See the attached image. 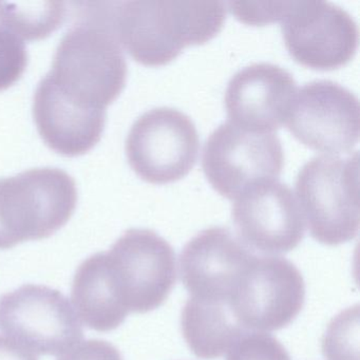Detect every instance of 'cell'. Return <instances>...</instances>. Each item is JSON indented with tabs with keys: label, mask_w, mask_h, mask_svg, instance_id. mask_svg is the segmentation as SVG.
<instances>
[{
	"label": "cell",
	"mask_w": 360,
	"mask_h": 360,
	"mask_svg": "<svg viewBox=\"0 0 360 360\" xmlns=\"http://www.w3.org/2000/svg\"><path fill=\"white\" fill-rule=\"evenodd\" d=\"M27 65L28 52L24 41L0 26V91L16 83Z\"/></svg>",
	"instance_id": "ffe728a7"
},
{
	"label": "cell",
	"mask_w": 360,
	"mask_h": 360,
	"mask_svg": "<svg viewBox=\"0 0 360 360\" xmlns=\"http://www.w3.org/2000/svg\"><path fill=\"white\" fill-rule=\"evenodd\" d=\"M285 125L309 148L326 155L349 153L359 139V101L340 84L309 82L297 89Z\"/></svg>",
	"instance_id": "30bf717a"
},
{
	"label": "cell",
	"mask_w": 360,
	"mask_h": 360,
	"mask_svg": "<svg viewBox=\"0 0 360 360\" xmlns=\"http://www.w3.org/2000/svg\"><path fill=\"white\" fill-rule=\"evenodd\" d=\"M77 198V182L60 168L0 178V250L54 235L70 220Z\"/></svg>",
	"instance_id": "277c9868"
},
{
	"label": "cell",
	"mask_w": 360,
	"mask_h": 360,
	"mask_svg": "<svg viewBox=\"0 0 360 360\" xmlns=\"http://www.w3.org/2000/svg\"><path fill=\"white\" fill-rule=\"evenodd\" d=\"M223 1L131 0L108 3V24L122 49L145 66H163L183 49L216 37L226 20Z\"/></svg>",
	"instance_id": "7a4b0ae2"
},
{
	"label": "cell",
	"mask_w": 360,
	"mask_h": 360,
	"mask_svg": "<svg viewBox=\"0 0 360 360\" xmlns=\"http://www.w3.org/2000/svg\"><path fill=\"white\" fill-rule=\"evenodd\" d=\"M0 360H39L34 354L11 339L0 336Z\"/></svg>",
	"instance_id": "603a6c76"
},
{
	"label": "cell",
	"mask_w": 360,
	"mask_h": 360,
	"mask_svg": "<svg viewBox=\"0 0 360 360\" xmlns=\"http://www.w3.org/2000/svg\"><path fill=\"white\" fill-rule=\"evenodd\" d=\"M254 252L227 227L204 229L187 242L179 259L181 280L191 297L229 303Z\"/></svg>",
	"instance_id": "5bb4252c"
},
{
	"label": "cell",
	"mask_w": 360,
	"mask_h": 360,
	"mask_svg": "<svg viewBox=\"0 0 360 360\" xmlns=\"http://www.w3.org/2000/svg\"><path fill=\"white\" fill-rule=\"evenodd\" d=\"M176 282L172 246L153 229H130L108 252H96L79 264L71 300L88 328L110 332L130 313L159 309Z\"/></svg>",
	"instance_id": "6da1fadb"
},
{
	"label": "cell",
	"mask_w": 360,
	"mask_h": 360,
	"mask_svg": "<svg viewBox=\"0 0 360 360\" xmlns=\"http://www.w3.org/2000/svg\"><path fill=\"white\" fill-rule=\"evenodd\" d=\"M290 56L303 66L330 70L347 64L358 46L353 16L330 1H290L281 20Z\"/></svg>",
	"instance_id": "8fae6325"
},
{
	"label": "cell",
	"mask_w": 360,
	"mask_h": 360,
	"mask_svg": "<svg viewBox=\"0 0 360 360\" xmlns=\"http://www.w3.org/2000/svg\"><path fill=\"white\" fill-rule=\"evenodd\" d=\"M290 1H229L227 10L240 22L255 26L280 22Z\"/></svg>",
	"instance_id": "44dd1931"
},
{
	"label": "cell",
	"mask_w": 360,
	"mask_h": 360,
	"mask_svg": "<svg viewBox=\"0 0 360 360\" xmlns=\"http://www.w3.org/2000/svg\"><path fill=\"white\" fill-rule=\"evenodd\" d=\"M326 360H359V305L333 318L321 340Z\"/></svg>",
	"instance_id": "ac0fdd59"
},
{
	"label": "cell",
	"mask_w": 360,
	"mask_h": 360,
	"mask_svg": "<svg viewBox=\"0 0 360 360\" xmlns=\"http://www.w3.org/2000/svg\"><path fill=\"white\" fill-rule=\"evenodd\" d=\"M297 84L290 71L255 63L231 77L225 91L229 121L254 132H275L285 125Z\"/></svg>",
	"instance_id": "4fadbf2b"
},
{
	"label": "cell",
	"mask_w": 360,
	"mask_h": 360,
	"mask_svg": "<svg viewBox=\"0 0 360 360\" xmlns=\"http://www.w3.org/2000/svg\"><path fill=\"white\" fill-rule=\"evenodd\" d=\"M33 117L41 139L56 153L79 155L102 138L106 110H87L70 104L56 94L45 77L33 98Z\"/></svg>",
	"instance_id": "9a60e30c"
},
{
	"label": "cell",
	"mask_w": 360,
	"mask_h": 360,
	"mask_svg": "<svg viewBox=\"0 0 360 360\" xmlns=\"http://www.w3.org/2000/svg\"><path fill=\"white\" fill-rule=\"evenodd\" d=\"M231 218L248 248L271 256L295 250L307 229L294 191L278 179L243 189L233 200Z\"/></svg>",
	"instance_id": "7c38bea8"
},
{
	"label": "cell",
	"mask_w": 360,
	"mask_h": 360,
	"mask_svg": "<svg viewBox=\"0 0 360 360\" xmlns=\"http://www.w3.org/2000/svg\"><path fill=\"white\" fill-rule=\"evenodd\" d=\"M200 138L193 120L172 107H157L136 120L126 138L132 169L143 180L166 184L191 172L199 155Z\"/></svg>",
	"instance_id": "ba28073f"
},
{
	"label": "cell",
	"mask_w": 360,
	"mask_h": 360,
	"mask_svg": "<svg viewBox=\"0 0 360 360\" xmlns=\"http://www.w3.org/2000/svg\"><path fill=\"white\" fill-rule=\"evenodd\" d=\"M90 5L85 20L60 39L45 79L70 104L106 110L125 87L127 63L102 5Z\"/></svg>",
	"instance_id": "3957f363"
},
{
	"label": "cell",
	"mask_w": 360,
	"mask_h": 360,
	"mask_svg": "<svg viewBox=\"0 0 360 360\" xmlns=\"http://www.w3.org/2000/svg\"><path fill=\"white\" fill-rule=\"evenodd\" d=\"M58 360H123V357L108 341L91 339L79 343Z\"/></svg>",
	"instance_id": "7402d4cb"
},
{
	"label": "cell",
	"mask_w": 360,
	"mask_h": 360,
	"mask_svg": "<svg viewBox=\"0 0 360 360\" xmlns=\"http://www.w3.org/2000/svg\"><path fill=\"white\" fill-rule=\"evenodd\" d=\"M66 13L63 1L0 3V26L22 41H39L63 24Z\"/></svg>",
	"instance_id": "e0dca14e"
},
{
	"label": "cell",
	"mask_w": 360,
	"mask_h": 360,
	"mask_svg": "<svg viewBox=\"0 0 360 360\" xmlns=\"http://www.w3.org/2000/svg\"><path fill=\"white\" fill-rule=\"evenodd\" d=\"M296 195L311 237L326 245L351 241L359 231V155H320L297 174Z\"/></svg>",
	"instance_id": "5b68a950"
},
{
	"label": "cell",
	"mask_w": 360,
	"mask_h": 360,
	"mask_svg": "<svg viewBox=\"0 0 360 360\" xmlns=\"http://www.w3.org/2000/svg\"><path fill=\"white\" fill-rule=\"evenodd\" d=\"M183 337L202 359L222 357L246 332L225 301L189 297L181 317Z\"/></svg>",
	"instance_id": "2e32d148"
},
{
	"label": "cell",
	"mask_w": 360,
	"mask_h": 360,
	"mask_svg": "<svg viewBox=\"0 0 360 360\" xmlns=\"http://www.w3.org/2000/svg\"><path fill=\"white\" fill-rule=\"evenodd\" d=\"M0 332L39 355H64L84 337L67 297L37 284H25L0 297Z\"/></svg>",
	"instance_id": "8992f818"
},
{
	"label": "cell",
	"mask_w": 360,
	"mask_h": 360,
	"mask_svg": "<svg viewBox=\"0 0 360 360\" xmlns=\"http://www.w3.org/2000/svg\"><path fill=\"white\" fill-rule=\"evenodd\" d=\"M226 360H290V357L276 337L267 333L248 332L231 347Z\"/></svg>",
	"instance_id": "d6986e66"
},
{
	"label": "cell",
	"mask_w": 360,
	"mask_h": 360,
	"mask_svg": "<svg viewBox=\"0 0 360 360\" xmlns=\"http://www.w3.org/2000/svg\"><path fill=\"white\" fill-rule=\"evenodd\" d=\"M304 299V280L294 263L255 255L233 288L229 307L246 332H271L290 326Z\"/></svg>",
	"instance_id": "52a82bcc"
},
{
	"label": "cell",
	"mask_w": 360,
	"mask_h": 360,
	"mask_svg": "<svg viewBox=\"0 0 360 360\" xmlns=\"http://www.w3.org/2000/svg\"><path fill=\"white\" fill-rule=\"evenodd\" d=\"M284 165L275 132H254L227 120L206 140L202 167L214 191L233 200L254 183L279 178Z\"/></svg>",
	"instance_id": "9c48e42d"
}]
</instances>
